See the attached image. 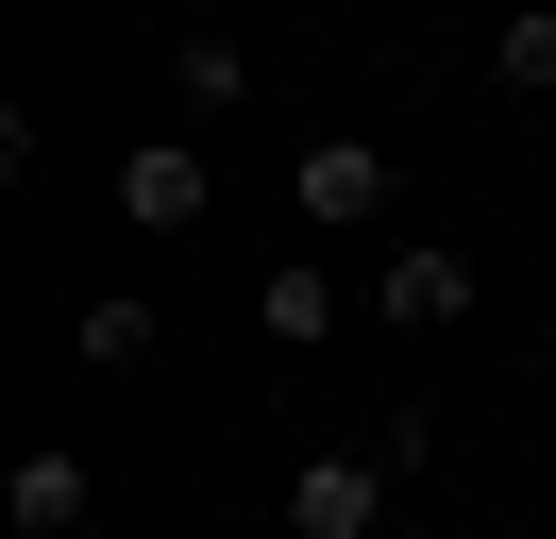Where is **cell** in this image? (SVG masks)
<instances>
[{"label":"cell","instance_id":"7a4b0ae2","mask_svg":"<svg viewBox=\"0 0 556 539\" xmlns=\"http://www.w3.org/2000/svg\"><path fill=\"white\" fill-rule=\"evenodd\" d=\"M371 321H405V337H439V321H472V253H455V236H405V253L371 270Z\"/></svg>","mask_w":556,"mask_h":539},{"label":"cell","instance_id":"277c9868","mask_svg":"<svg viewBox=\"0 0 556 539\" xmlns=\"http://www.w3.org/2000/svg\"><path fill=\"white\" fill-rule=\"evenodd\" d=\"M287 186H304V220L354 236V220H388V186H405V168H388L371 135H304V168H287Z\"/></svg>","mask_w":556,"mask_h":539},{"label":"cell","instance_id":"6da1fadb","mask_svg":"<svg viewBox=\"0 0 556 539\" xmlns=\"http://www.w3.org/2000/svg\"><path fill=\"white\" fill-rule=\"evenodd\" d=\"M203 202H219L203 135H136V152H118V220H136V236H186Z\"/></svg>","mask_w":556,"mask_h":539},{"label":"cell","instance_id":"52a82bcc","mask_svg":"<svg viewBox=\"0 0 556 539\" xmlns=\"http://www.w3.org/2000/svg\"><path fill=\"white\" fill-rule=\"evenodd\" d=\"M68 354H85V371H152V303H136V287H102V303L68 321Z\"/></svg>","mask_w":556,"mask_h":539},{"label":"cell","instance_id":"ba28073f","mask_svg":"<svg viewBox=\"0 0 556 539\" xmlns=\"http://www.w3.org/2000/svg\"><path fill=\"white\" fill-rule=\"evenodd\" d=\"M169 85L219 118V101H253V51H237V34H186V51H169Z\"/></svg>","mask_w":556,"mask_h":539},{"label":"cell","instance_id":"30bf717a","mask_svg":"<svg viewBox=\"0 0 556 539\" xmlns=\"http://www.w3.org/2000/svg\"><path fill=\"white\" fill-rule=\"evenodd\" d=\"M388 539H439V523H388Z\"/></svg>","mask_w":556,"mask_h":539},{"label":"cell","instance_id":"9c48e42d","mask_svg":"<svg viewBox=\"0 0 556 539\" xmlns=\"http://www.w3.org/2000/svg\"><path fill=\"white\" fill-rule=\"evenodd\" d=\"M489 67H506V101H556V0H522V17H506V51H489Z\"/></svg>","mask_w":556,"mask_h":539},{"label":"cell","instance_id":"3957f363","mask_svg":"<svg viewBox=\"0 0 556 539\" xmlns=\"http://www.w3.org/2000/svg\"><path fill=\"white\" fill-rule=\"evenodd\" d=\"M287 523L304 539H388V455H304L287 472Z\"/></svg>","mask_w":556,"mask_h":539},{"label":"cell","instance_id":"8992f818","mask_svg":"<svg viewBox=\"0 0 556 539\" xmlns=\"http://www.w3.org/2000/svg\"><path fill=\"white\" fill-rule=\"evenodd\" d=\"M338 303H354L338 270H270V287H253V321H270L287 354H320V337H338Z\"/></svg>","mask_w":556,"mask_h":539},{"label":"cell","instance_id":"5b68a950","mask_svg":"<svg viewBox=\"0 0 556 539\" xmlns=\"http://www.w3.org/2000/svg\"><path fill=\"white\" fill-rule=\"evenodd\" d=\"M0 523H17V539H85V523H102V472H85V455H17Z\"/></svg>","mask_w":556,"mask_h":539}]
</instances>
